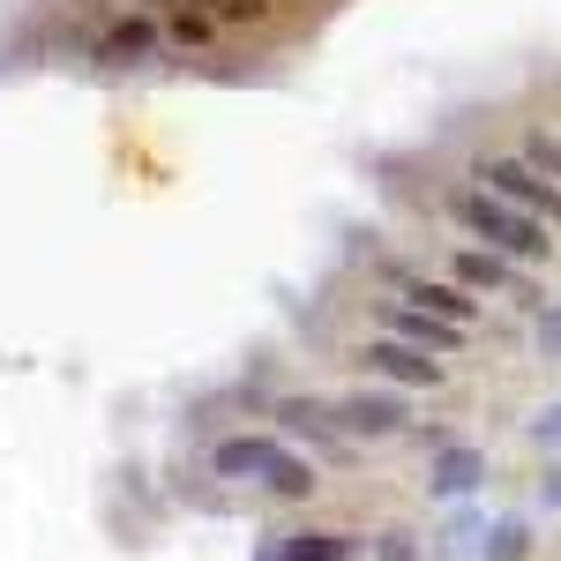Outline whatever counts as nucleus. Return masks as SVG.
<instances>
[{
	"mask_svg": "<svg viewBox=\"0 0 561 561\" xmlns=\"http://www.w3.org/2000/svg\"><path fill=\"white\" fill-rule=\"evenodd\" d=\"M158 53H165V15H150V8H121V15L98 23V53H90V68H142V60H158Z\"/></svg>",
	"mask_w": 561,
	"mask_h": 561,
	"instance_id": "nucleus-4",
	"label": "nucleus"
},
{
	"mask_svg": "<svg viewBox=\"0 0 561 561\" xmlns=\"http://www.w3.org/2000/svg\"><path fill=\"white\" fill-rule=\"evenodd\" d=\"M262 486H270V494H285V502H307V494H314V472H307L300 457L285 449V457H277V465L262 472Z\"/></svg>",
	"mask_w": 561,
	"mask_h": 561,
	"instance_id": "nucleus-13",
	"label": "nucleus"
},
{
	"mask_svg": "<svg viewBox=\"0 0 561 561\" xmlns=\"http://www.w3.org/2000/svg\"><path fill=\"white\" fill-rule=\"evenodd\" d=\"M524 158H531V165H547V173L561 180V135H524Z\"/></svg>",
	"mask_w": 561,
	"mask_h": 561,
	"instance_id": "nucleus-14",
	"label": "nucleus"
},
{
	"mask_svg": "<svg viewBox=\"0 0 561 561\" xmlns=\"http://www.w3.org/2000/svg\"><path fill=\"white\" fill-rule=\"evenodd\" d=\"M330 412H337V427H345L352 442H389V434H412V389L359 382V389H337Z\"/></svg>",
	"mask_w": 561,
	"mask_h": 561,
	"instance_id": "nucleus-3",
	"label": "nucleus"
},
{
	"mask_svg": "<svg viewBox=\"0 0 561 561\" xmlns=\"http://www.w3.org/2000/svg\"><path fill=\"white\" fill-rule=\"evenodd\" d=\"M352 359H359L367 382H389V389H434L442 382V352H420V345H404V337H367Z\"/></svg>",
	"mask_w": 561,
	"mask_h": 561,
	"instance_id": "nucleus-5",
	"label": "nucleus"
},
{
	"mask_svg": "<svg viewBox=\"0 0 561 561\" xmlns=\"http://www.w3.org/2000/svg\"><path fill=\"white\" fill-rule=\"evenodd\" d=\"M277 457H285V442H277V434H217L203 465H210L217 486H262V472H270Z\"/></svg>",
	"mask_w": 561,
	"mask_h": 561,
	"instance_id": "nucleus-7",
	"label": "nucleus"
},
{
	"mask_svg": "<svg viewBox=\"0 0 561 561\" xmlns=\"http://www.w3.org/2000/svg\"><path fill=\"white\" fill-rule=\"evenodd\" d=\"M165 45H173V53H210L217 45V15L195 8V0H180L173 15H165Z\"/></svg>",
	"mask_w": 561,
	"mask_h": 561,
	"instance_id": "nucleus-12",
	"label": "nucleus"
},
{
	"mask_svg": "<svg viewBox=\"0 0 561 561\" xmlns=\"http://www.w3.org/2000/svg\"><path fill=\"white\" fill-rule=\"evenodd\" d=\"M195 8H210V15H225V8H232V0H195Z\"/></svg>",
	"mask_w": 561,
	"mask_h": 561,
	"instance_id": "nucleus-16",
	"label": "nucleus"
},
{
	"mask_svg": "<svg viewBox=\"0 0 561 561\" xmlns=\"http://www.w3.org/2000/svg\"><path fill=\"white\" fill-rule=\"evenodd\" d=\"M397 285V300L412 307H434V314H449V322H465L472 330L479 307H472V285H457V277H427V270H404V277H389Z\"/></svg>",
	"mask_w": 561,
	"mask_h": 561,
	"instance_id": "nucleus-9",
	"label": "nucleus"
},
{
	"mask_svg": "<svg viewBox=\"0 0 561 561\" xmlns=\"http://www.w3.org/2000/svg\"><path fill=\"white\" fill-rule=\"evenodd\" d=\"M135 8H165V15H173V8H180V0H135Z\"/></svg>",
	"mask_w": 561,
	"mask_h": 561,
	"instance_id": "nucleus-15",
	"label": "nucleus"
},
{
	"mask_svg": "<svg viewBox=\"0 0 561 561\" xmlns=\"http://www.w3.org/2000/svg\"><path fill=\"white\" fill-rule=\"evenodd\" d=\"M382 330H389V337H404V345H420V352H442V359L472 345L465 322H449V314H434V307H412V300H389L382 307Z\"/></svg>",
	"mask_w": 561,
	"mask_h": 561,
	"instance_id": "nucleus-8",
	"label": "nucleus"
},
{
	"mask_svg": "<svg viewBox=\"0 0 561 561\" xmlns=\"http://www.w3.org/2000/svg\"><path fill=\"white\" fill-rule=\"evenodd\" d=\"M270 420H277V434H293V442H307V449H322L330 465H352V434L337 427L330 397H277Z\"/></svg>",
	"mask_w": 561,
	"mask_h": 561,
	"instance_id": "nucleus-6",
	"label": "nucleus"
},
{
	"mask_svg": "<svg viewBox=\"0 0 561 561\" xmlns=\"http://www.w3.org/2000/svg\"><path fill=\"white\" fill-rule=\"evenodd\" d=\"M449 277L472 285V293H517V262L502 255V248H479V240L449 255Z\"/></svg>",
	"mask_w": 561,
	"mask_h": 561,
	"instance_id": "nucleus-10",
	"label": "nucleus"
},
{
	"mask_svg": "<svg viewBox=\"0 0 561 561\" xmlns=\"http://www.w3.org/2000/svg\"><path fill=\"white\" fill-rule=\"evenodd\" d=\"M472 180H479V187H494V195H510V203H524L531 217H547V225L561 232V180L547 173V165L510 158V150H479V158H472Z\"/></svg>",
	"mask_w": 561,
	"mask_h": 561,
	"instance_id": "nucleus-2",
	"label": "nucleus"
},
{
	"mask_svg": "<svg viewBox=\"0 0 561 561\" xmlns=\"http://www.w3.org/2000/svg\"><path fill=\"white\" fill-rule=\"evenodd\" d=\"M277 561H359V539L352 531H285Z\"/></svg>",
	"mask_w": 561,
	"mask_h": 561,
	"instance_id": "nucleus-11",
	"label": "nucleus"
},
{
	"mask_svg": "<svg viewBox=\"0 0 561 561\" xmlns=\"http://www.w3.org/2000/svg\"><path fill=\"white\" fill-rule=\"evenodd\" d=\"M442 210L457 217V225L472 232L479 248H502L510 262H539L547 248H554V232H547L539 217L524 210V203L494 195V187H479V180H472V187H449V203H442Z\"/></svg>",
	"mask_w": 561,
	"mask_h": 561,
	"instance_id": "nucleus-1",
	"label": "nucleus"
}]
</instances>
